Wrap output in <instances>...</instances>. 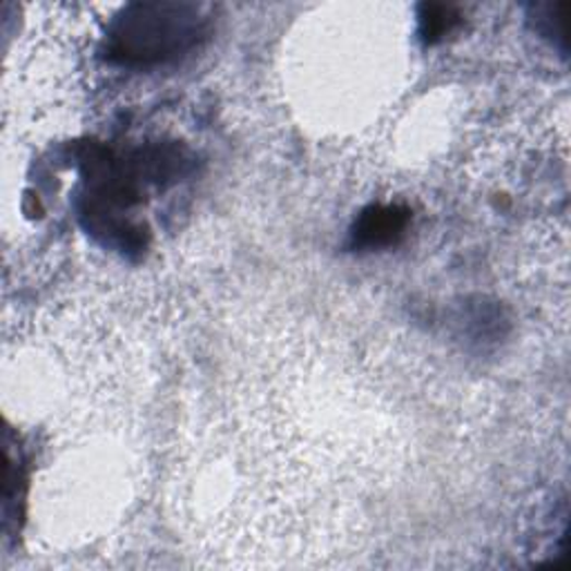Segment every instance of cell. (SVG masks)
Segmentation results:
<instances>
[{
	"instance_id": "obj_1",
	"label": "cell",
	"mask_w": 571,
	"mask_h": 571,
	"mask_svg": "<svg viewBox=\"0 0 571 571\" xmlns=\"http://www.w3.org/2000/svg\"><path fill=\"white\" fill-rule=\"evenodd\" d=\"M204 19L193 5L143 3L127 8L110 32V52L123 63H157L193 47Z\"/></svg>"
},
{
	"instance_id": "obj_2",
	"label": "cell",
	"mask_w": 571,
	"mask_h": 571,
	"mask_svg": "<svg viewBox=\"0 0 571 571\" xmlns=\"http://www.w3.org/2000/svg\"><path fill=\"white\" fill-rule=\"evenodd\" d=\"M406 215L398 208H373L366 212L357 226V240L366 246H387L393 244L396 236L402 234Z\"/></svg>"
},
{
	"instance_id": "obj_3",
	"label": "cell",
	"mask_w": 571,
	"mask_h": 571,
	"mask_svg": "<svg viewBox=\"0 0 571 571\" xmlns=\"http://www.w3.org/2000/svg\"><path fill=\"white\" fill-rule=\"evenodd\" d=\"M451 10H447V8H426V19H424V23H426V36H440L442 32H447L449 29V25H451Z\"/></svg>"
}]
</instances>
